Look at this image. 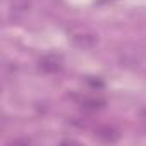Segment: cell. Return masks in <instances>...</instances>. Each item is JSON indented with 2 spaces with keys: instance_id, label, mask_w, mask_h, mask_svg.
<instances>
[{
  "instance_id": "4",
  "label": "cell",
  "mask_w": 146,
  "mask_h": 146,
  "mask_svg": "<svg viewBox=\"0 0 146 146\" xmlns=\"http://www.w3.org/2000/svg\"><path fill=\"white\" fill-rule=\"evenodd\" d=\"M95 134H96L102 141H105V143H115V141L119 139L117 131L112 129V127H98Z\"/></svg>"
},
{
  "instance_id": "1",
  "label": "cell",
  "mask_w": 146,
  "mask_h": 146,
  "mask_svg": "<svg viewBox=\"0 0 146 146\" xmlns=\"http://www.w3.org/2000/svg\"><path fill=\"white\" fill-rule=\"evenodd\" d=\"M70 41H72V45L78 46V48L90 50V48H93L98 43V38L93 33H76V35H72Z\"/></svg>"
},
{
  "instance_id": "3",
  "label": "cell",
  "mask_w": 146,
  "mask_h": 146,
  "mask_svg": "<svg viewBox=\"0 0 146 146\" xmlns=\"http://www.w3.org/2000/svg\"><path fill=\"white\" fill-rule=\"evenodd\" d=\"M78 102H79L81 107L90 108V110H98V108L105 107V100L95 98V96H81V98H78Z\"/></svg>"
},
{
  "instance_id": "2",
  "label": "cell",
  "mask_w": 146,
  "mask_h": 146,
  "mask_svg": "<svg viewBox=\"0 0 146 146\" xmlns=\"http://www.w3.org/2000/svg\"><path fill=\"white\" fill-rule=\"evenodd\" d=\"M40 69L45 70V72L53 74V72H58L62 69V60L58 57H55V55H45L40 60Z\"/></svg>"
}]
</instances>
